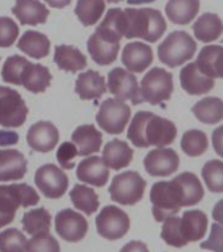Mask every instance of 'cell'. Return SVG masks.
Listing matches in <instances>:
<instances>
[{
    "mask_svg": "<svg viewBox=\"0 0 223 252\" xmlns=\"http://www.w3.org/2000/svg\"><path fill=\"white\" fill-rule=\"evenodd\" d=\"M177 135V129L172 121L153 112H137L127 129V139L135 147H165L172 145Z\"/></svg>",
    "mask_w": 223,
    "mask_h": 252,
    "instance_id": "6da1fadb",
    "label": "cell"
},
{
    "mask_svg": "<svg viewBox=\"0 0 223 252\" xmlns=\"http://www.w3.org/2000/svg\"><path fill=\"white\" fill-rule=\"evenodd\" d=\"M118 29L127 39L141 38L157 42L163 37L167 23L160 11L154 8H126L118 11Z\"/></svg>",
    "mask_w": 223,
    "mask_h": 252,
    "instance_id": "7a4b0ae2",
    "label": "cell"
},
{
    "mask_svg": "<svg viewBox=\"0 0 223 252\" xmlns=\"http://www.w3.org/2000/svg\"><path fill=\"white\" fill-rule=\"evenodd\" d=\"M208 217L201 210H185L183 217H169L163 220L160 236L171 247L181 248L204 239L208 231Z\"/></svg>",
    "mask_w": 223,
    "mask_h": 252,
    "instance_id": "3957f363",
    "label": "cell"
},
{
    "mask_svg": "<svg viewBox=\"0 0 223 252\" xmlns=\"http://www.w3.org/2000/svg\"><path fill=\"white\" fill-rule=\"evenodd\" d=\"M153 216L157 222H163L176 216L181 208L187 206L185 193L176 177L171 181H158L150 192Z\"/></svg>",
    "mask_w": 223,
    "mask_h": 252,
    "instance_id": "277c9868",
    "label": "cell"
},
{
    "mask_svg": "<svg viewBox=\"0 0 223 252\" xmlns=\"http://www.w3.org/2000/svg\"><path fill=\"white\" fill-rule=\"evenodd\" d=\"M38 202V193L25 183L0 185V228L15 220L16 212L20 206L29 208Z\"/></svg>",
    "mask_w": 223,
    "mask_h": 252,
    "instance_id": "5b68a950",
    "label": "cell"
},
{
    "mask_svg": "<svg viewBox=\"0 0 223 252\" xmlns=\"http://www.w3.org/2000/svg\"><path fill=\"white\" fill-rule=\"evenodd\" d=\"M197 42L189 33L184 31H175L167 35V38L158 47V57L165 66L175 68L194 57Z\"/></svg>",
    "mask_w": 223,
    "mask_h": 252,
    "instance_id": "8992f818",
    "label": "cell"
},
{
    "mask_svg": "<svg viewBox=\"0 0 223 252\" xmlns=\"http://www.w3.org/2000/svg\"><path fill=\"white\" fill-rule=\"evenodd\" d=\"M146 180L135 171H126L113 177L109 187L112 201L121 205H135L143 198Z\"/></svg>",
    "mask_w": 223,
    "mask_h": 252,
    "instance_id": "52a82bcc",
    "label": "cell"
},
{
    "mask_svg": "<svg viewBox=\"0 0 223 252\" xmlns=\"http://www.w3.org/2000/svg\"><path fill=\"white\" fill-rule=\"evenodd\" d=\"M139 90L143 101L159 105L171 98L173 92L172 74L160 67H154L143 76Z\"/></svg>",
    "mask_w": 223,
    "mask_h": 252,
    "instance_id": "ba28073f",
    "label": "cell"
},
{
    "mask_svg": "<svg viewBox=\"0 0 223 252\" xmlns=\"http://www.w3.org/2000/svg\"><path fill=\"white\" fill-rule=\"evenodd\" d=\"M130 116L131 109L127 104L117 98H106L100 104L96 122L105 133L117 135L125 131Z\"/></svg>",
    "mask_w": 223,
    "mask_h": 252,
    "instance_id": "9c48e42d",
    "label": "cell"
},
{
    "mask_svg": "<svg viewBox=\"0 0 223 252\" xmlns=\"http://www.w3.org/2000/svg\"><path fill=\"white\" fill-rule=\"evenodd\" d=\"M98 235L108 240L121 239L130 228V218L122 209L108 205L95 220Z\"/></svg>",
    "mask_w": 223,
    "mask_h": 252,
    "instance_id": "30bf717a",
    "label": "cell"
},
{
    "mask_svg": "<svg viewBox=\"0 0 223 252\" xmlns=\"http://www.w3.org/2000/svg\"><path fill=\"white\" fill-rule=\"evenodd\" d=\"M28 106L17 91L0 87V126L20 127L27 121Z\"/></svg>",
    "mask_w": 223,
    "mask_h": 252,
    "instance_id": "8fae6325",
    "label": "cell"
},
{
    "mask_svg": "<svg viewBox=\"0 0 223 252\" xmlns=\"http://www.w3.org/2000/svg\"><path fill=\"white\" fill-rule=\"evenodd\" d=\"M108 90L114 97L121 101L130 100L133 105L145 102L141 96L135 75L121 67H116L108 74Z\"/></svg>",
    "mask_w": 223,
    "mask_h": 252,
    "instance_id": "7c38bea8",
    "label": "cell"
},
{
    "mask_svg": "<svg viewBox=\"0 0 223 252\" xmlns=\"http://www.w3.org/2000/svg\"><path fill=\"white\" fill-rule=\"evenodd\" d=\"M34 183L43 196L53 200L64 196L68 188V177L64 171L51 163L43 164L35 171Z\"/></svg>",
    "mask_w": 223,
    "mask_h": 252,
    "instance_id": "4fadbf2b",
    "label": "cell"
},
{
    "mask_svg": "<svg viewBox=\"0 0 223 252\" xmlns=\"http://www.w3.org/2000/svg\"><path fill=\"white\" fill-rule=\"evenodd\" d=\"M55 231L63 240L76 243L87 235L88 222L80 213L72 209H64L55 216Z\"/></svg>",
    "mask_w": 223,
    "mask_h": 252,
    "instance_id": "5bb4252c",
    "label": "cell"
},
{
    "mask_svg": "<svg viewBox=\"0 0 223 252\" xmlns=\"http://www.w3.org/2000/svg\"><path fill=\"white\" fill-rule=\"evenodd\" d=\"M143 164H145L146 172L149 173L150 176L167 177L179 169L180 158L175 150L159 147V149L151 150L146 155Z\"/></svg>",
    "mask_w": 223,
    "mask_h": 252,
    "instance_id": "9a60e30c",
    "label": "cell"
},
{
    "mask_svg": "<svg viewBox=\"0 0 223 252\" xmlns=\"http://www.w3.org/2000/svg\"><path fill=\"white\" fill-rule=\"evenodd\" d=\"M120 47L121 43L118 41H114L97 31H95L87 42V50L90 53L91 58L100 66H108L116 62Z\"/></svg>",
    "mask_w": 223,
    "mask_h": 252,
    "instance_id": "2e32d148",
    "label": "cell"
},
{
    "mask_svg": "<svg viewBox=\"0 0 223 252\" xmlns=\"http://www.w3.org/2000/svg\"><path fill=\"white\" fill-rule=\"evenodd\" d=\"M27 141L37 153H50L58 145L59 131L50 121H39L29 127Z\"/></svg>",
    "mask_w": 223,
    "mask_h": 252,
    "instance_id": "e0dca14e",
    "label": "cell"
},
{
    "mask_svg": "<svg viewBox=\"0 0 223 252\" xmlns=\"http://www.w3.org/2000/svg\"><path fill=\"white\" fill-rule=\"evenodd\" d=\"M122 63L130 72L141 74L154 61L153 49L143 42H129L122 51Z\"/></svg>",
    "mask_w": 223,
    "mask_h": 252,
    "instance_id": "ac0fdd59",
    "label": "cell"
},
{
    "mask_svg": "<svg viewBox=\"0 0 223 252\" xmlns=\"http://www.w3.org/2000/svg\"><path fill=\"white\" fill-rule=\"evenodd\" d=\"M181 88L192 96H200L210 92L214 88V79L209 78L198 70L196 62L188 63L180 71Z\"/></svg>",
    "mask_w": 223,
    "mask_h": 252,
    "instance_id": "d6986e66",
    "label": "cell"
},
{
    "mask_svg": "<svg viewBox=\"0 0 223 252\" xmlns=\"http://www.w3.org/2000/svg\"><path fill=\"white\" fill-rule=\"evenodd\" d=\"M76 177L86 184L101 188L109 179V168L102 161V158L97 155L86 157V159H83L78 164Z\"/></svg>",
    "mask_w": 223,
    "mask_h": 252,
    "instance_id": "ffe728a7",
    "label": "cell"
},
{
    "mask_svg": "<svg viewBox=\"0 0 223 252\" xmlns=\"http://www.w3.org/2000/svg\"><path fill=\"white\" fill-rule=\"evenodd\" d=\"M27 159L15 149L0 150V181H16L27 173Z\"/></svg>",
    "mask_w": 223,
    "mask_h": 252,
    "instance_id": "44dd1931",
    "label": "cell"
},
{
    "mask_svg": "<svg viewBox=\"0 0 223 252\" xmlns=\"http://www.w3.org/2000/svg\"><path fill=\"white\" fill-rule=\"evenodd\" d=\"M12 13L21 25L35 27L46 23L50 11L39 0H16L15 5L12 7Z\"/></svg>",
    "mask_w": 223,
    "mask_h": 252,
    "instance_id": "7402d4cb",
    "label": "cell"
},
{
    "mask_svg": "<svg viewBox=\"0 0 223 252\" xmlns=\"http://www.w3.org/2000/svg\"><path fill=\"white\" fill-rule=\"evenodd\" d=\"M51 79L53 76L46 66H42L39 63H31L28 61L24 67L20 86H23L32 94H41L50 87Z\"/></svg>",
    "mask_w": 223,
    "mask_h": 252,
    "instance_id": "603a6c76",
    "label": "cell"
},
{
    "mask_svg": "<svg viewBox=\"0 0 223 252\" xmlns=\"http://www.w3.org/2000/svg\"><path fill=\"white\" fill-rule=\"evenodd\" d=\"M75 92L82 100H98L106 92L105 78L94 70L82 72L75 83Z\"/></svg>",
    "mask_w": 223,
    "mask_h": 252,
    "instance_id": "cb8c5ba5",
    "label": "cell"
},
{
    "mask_svg": "<svg viewBox=\"0 0 223 252\" xmlns=\"http://www.w3.org/2000/svg\"><path fill=\"white\" fill-rule=\"evenodd\" d=\"M72 143L78 147L79 157L97 154L102 145V134L94 125L78 126L71 135Z\"/></svg>",
    "mask_w": 223,
    "mask_h": 252,
    "instance_id": "d4e9b609",
    "label": "cell"
},
{
    "mask_svg": "<svg viewBox=\"0 0 223 252\" xmlns=\"http://www.w3.org/2000/svg\"><path fill=\"white\" fill-rule=\"evenodd\" d=\"M196 66L209 78L223 79V46L206 45L197 57Z\"/></svg>",
    "mask_w": 223,
    "mask_h": 252,
    "instance_id": "484cf974",
    "label": "cell"
},
{
    "mask_svg": "<svg viewBox=\"0 0 223 252\" xmlns=\"http://www.w3.org/2000/svg\"><path fill=\"white\" fill-rule=\"evenodd\" d=\"M134 151L127 142L121 139H112L102 150V161L108 168L114 171L126 168L133 160Z\"/></svg>",
    "mask_w": 223,
    "mask_h": 252,
    "instance_id": "4316f807",
    "label": "cell"
},
{
    "mask_svg": "<svg viewBox=\"0 0 223 252\" xmlns=\"http://www.w3.org/2000/svg\"><path fill=\"white\" fill-rule=\"evenodd\" d=\"M54 62L59 70L66 72H78L87 67V58L78 47L72 45H58L55 46Z\"/></svg>",
    "mask_w": 223,
    "mask_h": 252,
    "instance_id": "83f0119b",
    "label": "cell"
},
{
    "mask_svg": "<svg viewBox=\"0 0 223 252\" xmlns=\"http://www.w3.org/2000/svg\"><path fill=\"white\" fill-rule=\"evenodd\" d=\"M19 50L34 59H42L50 53V39L35 31L24 32L17 42Z\"/></svg>",
    "mask_w": 223,
    "mask_h": 252,
    "instance_id": "f1b7e54d",
    "label": "cell"
},
{
    "mask_svg": "<svg viewBox=\"0 0 223 252\" xmlns=\"http://www.w3.org/2000/svg\"><path fill=\"white\" fill-rule=\"evenodd\" d=\"M200 11V0H168L165 15L177 25H187L196 19Z\"/></svg>",
    "mask_w": 223,
    "mask_h": 252,
    "instance_id": "f546056e",
    "label": "cell"
},
{
    "mask_svg": "<svg viewBox=\"0 0 223 252\" xmlns=\"http://www.w3.org/2000/svg\"><path fill=\"white\" fill-rule=\"evenodd\" d=\"M193 33L201 42H213L220 38L223 33L222 20L216 13L206 12L193 24Z\"/></svg>",
    "mask_w": 223,
    "mask_h": 252,
    "instance_id": "4dcf8cb0",
    "label": "cell"
},
{
    "mask_svg": "<svg viewBox=\"0 0 223 252\" xmlns=\"http://www.w3.org/2000/svg\"><path fill=\"white\" fill-rule=\"evenodd\" d=\"M192 113L202 124L216 125L223 120V100L220 97H205L192 106Z\"/></svg>",
    "mask_w": 223,
    "mask_h": 252,
    "instance_id": "1f68e13d",
    "label": "cell"
},
{
    "mask_svg": "<svg viewBox=\"0 0 223 252\" xmlns=\"http://www.w3.org/2000/svg\"><path fill=\"white\" fill-rule=\"evenodd\" d=\"M70 198L75 209L86 213V216H92L100 205L98 196L95 192V189L83 184H76L74 188L71 189Z\"/></svg>",
    "mask_w": 223,
    "mask_h": 252,
    "instance_id": "d6a6232c",
    "label": "cell"
},
{
    "mask_svg": "<svg viewBox=\"0 0 223 252\" xmlns=\"http://www.w3.org/2000/svg\"><path fill=\"white\" fill-rule=\"evenodd\" d=\"M24 231L35 235L41 232H49L51 227V216L45 208L25 212L21 220Z\"/></svg>",
    "mask_w": 223,
    "mask_h": 252,
    "instance_id": "836d02e7",
    "label": "cell"
},
{
    "mask_svg": "<svg viewBox=\"0 0 223 252\" xmlns=\"http://www.w3.org/2000/svg\"><path fill=\"white\" fill-rule=\"evenodd\" d=\"M105 11V0H78L75 15L84 27H92L101 19Z\"/></svg>",
    "mask_w": 223,
    "mask_h": 252,
    "instance_id": "e575fe53",
    "label": "cell"
},
{
    "mask_svg": "<svg viewBox=\"0 0 223 252\" xmlns=\"http://www.w3.org/2000/svg\"><path fill=\"white\" fill-rule=\"evenodd\" d=\"M208 137L201 130H188V131H185L183 138H181V150L188 157H200V155L208 151Z\"/></svg>",
    "mask_w": 223,
    "mask_h": 252,
    "instance_id": "d590c367",
    "label": "cell"
},
{
    "mask_svg": "<svg viewBox=\"0 0 223 252\" xmlns=\"http://www.w3.org/2000/svg\"><path fill=\"white\" fill-rule=\"evenodd\" d=\"M176 179L180 183L181 188L185 193L187 198V206H193L197 205L202 198H204L205 190L201 184L200 179L192 172H183L177 175Z\"/></svg>",
    "mask_w": 223,
    "mask_h": 252,
    "instance_id": "8d00e7d4",
    "label": "cell"
},
{
    "mask_svg": "<svg viewBox=\"0 0 223 252\" xmlns=\"http://www.w3.org/2000/svg\"><path fill=\"white\" fill-rule=\"evenodd\" d=\"M202 179L206 188L213 193H223V161L209 160L202 168Z\"/></svg>",
    "mask_w": 223,
    "mask_h": 252,
    "instance_id": "74e56055",
    "label": "cell"
},
{
    "mask_svg": "<svg viewBox=\"0 0 223 252\" xmlns=\"http://www.w3.org/2000/svg\"><path fill=\"white\" fill-rule=\"evenodd\" d=\"M28 239L19 228H7L0 232V252H27Z\"/></svg>",
    "mask_w": 223,
    "mask_h": 252,
    "instance_id": "f35d334b",
    "label": "cell"
},
{
    "mask_svg": "<svg viewBox=\"0 0 223 252\" xmlns=\"http://www.w3.org/2000/svg\"><path fill=\"white\" fill-rule=\"evenodd\" d=\"M28 63V59L21 55H11L5 59L3 67H1V79L4 83L20 86L21 75H23L24 67Z\"/></svg>",
    "mask_w": 223,
    "mask_h": 252,
    "instance_id": "ab89813d",
    "label": "cell"
},
{
    "mask_svg": "<svg viewBox=\"0 0 223 252\" xmlns=\"http://www.w3.org/2000/svg\"><path fill=\"white\" fill-rule=\"evenodd\" d=\"M27 252H61L59 243L49 232H41L28 240Z\"/></svg>",
    "mask_w": 223,
    "mask_h": 252,
    "instance_id": "60d3db41",
    "label": "cell"
},
{
    "mask_svg": "<svg viewBox=\"0 0 223 252\" xmlns=\"http://www.w3.org/2000/svg\"><path fill=\"white\" fill-rule=\"evenodd\" d=\"M19 25L9 17H0V47H9L19 37Z\"/></svg>",
    "mask_w": 223,
    "mask_h": 252,
    "instance_id": "b9f144b4",
    "label": "cell"
},
{
    "mask_svg": "<svg viewBox=\"0 0 223 252\" xmlns=\"http://www.w3.org/2000/svg\"><path fill=\"white\" fill-rule=\"evenodd\" d=\"M78 155V147L72 142H63L57 150V160L64 169H72L75 167V158Z\"/></svg>",
    "mask_w": 223,
    "mask_h": 252,
    "instance_id": "7bdbcfd3",
    "label": "cell"
},
{
    "mask_svg": "<svg viewBox=\"0 0 223 252\" xmlns=\"http://www.w3.org/2000/svg\"><path fill=\"white\" fill-rule=\"evenodd\" d=\"M202 250H209L213 252H223V226L220 223L212 224V231L208 240L200 244Z\"/></svg>",
    "mask_w": 223,
    "mask_h": 252,
    "instance_id": "ee69618b",
    "label": "cell"
},
{
    "mask_svg": "<svg viewBox=\"0 0 223 252\" xmlns=\"http://www.w3.org/2000/svg\"><path fill=\"white\" fill-rule=\"evenodd\" d=\"M212 142L214 151H216L221 158H223V125L218 126L212 134Z\"/></svg>",
    "mask_w": 223,
    "mask_h": 252,
    "instance_id": "f6af8a7d",
    "label": "cell"
},
{
    "mask_svg": "<svg viewBox=\"0 0 223 252\" xmlns=\"http://www.w3.org/2000/svg\"><path fill=\"white\" fill-rule=\"evenodd\" d=\"M19 143V134L11 130H0V147L17 145Z\"/></svg>",
    "mask_w": 223,
    "mask_h": 252,
    "instance_id": "bcb514c9",
    "label": "cell"
},
{
    "mask_svg": "<svg viewBox=\"0 0 223 252\" xmlns=\"http://www.w3.org/2000/svg\"><path fill=\"white\" fill-rule=\"evenodd\" d=\"M120 252H150L149 247L146 246V243L141 242V240H131L127 244H125L121 248Z\"/></svg>",
    "mask_w": 223,
    "mask_h": 252,
    "instance_id": "7dc6e473",
    "label": "cell"
},
{
    "mask_svg": "<svg viewBox=\"0 0 223 252\" xmlns=\"http://www.w3.org/2000/svg\"><path fill=\"white\" fill-rule=\"evenodd\" d=\"M213 218L217 223H220L223 226V200L218 201L213 209Z\"/></svg>",
    "mask_w": 223,
    "mask_h": 252,
    "instance_id": "c3c4849f",
    "label": "cell"
},
{
    "mask_svg": "<svg viewBox=\"0 0 223 252\" xmlns=\"http://www.w3.org/2000/svg\"><path fill=\"white\" fill-rule=\"evenodd\" d=\"M45 1H46L50 7L61 9V8H64L67 7V5H70L72 0H45Z\"/></svg>",
    "mask_w": 223,
    "mask_h": 252,
    "instance_id": "681fc988",
    "label": "cell"
},
{
    "mask_svg": "<svg viewBox=\"0 0 223 252\" xmlns=\"http://www.w3.org/2000/svg\"><path fill=\"white\" fill-rule=\"evenodd\" d=\"M127 4L130 5H139V4H146V3H154L155 0H126Z\"/></svg>",
    "mask_w": 223,
    "mask_h": 252,
    "instance_id": "f907efd6",
    "label": "cell"
},
{
    "mask_svg": "<svg viewBox=\"0 0 223 252\" xmlns=\"http://www.w3.org/2000/svg\"><path fill=\"white\" fill-rule=\"evenodd\" d=\"M108 3H120V1H124V0H106Z\"/></svg>",
    "mask_w": 223,
    "mask_h": 252,
    "instance_id": "816d5d0a",
    "label": "cell"
},
{
    "mask_svg": "<svg viewBox=\"0 0 223 252\" xmlns=\"http://www.w3.org/2000/svg\"><path fill=\"white\" fill-rule=\"evenodd\" d=\"M222 43H223V39H222Z\"/></svg>",
    "mask_w": 223,
    "mask_h": 252,
    "instance_id": "f5cc1de1",
    "label": "cell"
}]
</instances>
